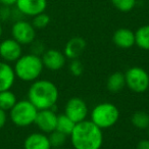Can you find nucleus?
Masks as SVG:
<instances>
[{
    "instance_id": "obj_18",
    "label": "nucleus",
    "mask_w": 149,
    "mask_h": 149,
    "mask_svg": "<svg viewBox=\"0 0 149 149\" xmlns=\"http://www.w3.org/2000/svg\"><path fill=\"white\" fill-rule=\"evenodd\" d=\"M135 45L142 50H149V25L142 26L135 32Z\"/></svg>"
},
{
    "instance_id": "obj_21",
    "label": "nucleus",
    "mask_w": 149,
    "mask_h": 149,
    "mask_svg": "<svg viewBox=\"0 0 149 149\" xmlns=\"http://www.w3.org/2000/svg\"><path fill=\"white\" fill-rule=\"evenodd\" d=\"M17 102V96L11 90L0 92V108L5 111H9Z\"/></svg>"
},
{
    "instance_id": "obj_24",
    "label": "nucleus",
    "mask_w": 149,
    "mask_h": 149,
    "mask_svg": "<svg viewBox=\"0 0 149 149\" xmlns=\"http://www.w3.org/2000/svg\"><path fill=\"white\" fill-rule=\"evenodd\" d=\"M50 24V17L45 13H39V15L33 17L32 25L34 26L36 30H42L45 29L48 25Z\"/></svg>"
},
{
    "instance_id": "obj_5",
    "label": "nucleus",
    "mask_w": 149,
    "mask_h": 149,
    "mask_svg": "<svg viewBox=\"0 0 149 149\" xmlns=\"http://www.w3.org/2000/svg\"><path fill=\"white\" fill-rule=\"evenodd\" d=\"M38 109L28 99L17 101L9 110V118L13 125L19 128H26L35 123Z\"/></svg>"
},
{
    "instance_id": "obj_29",
    "label": "nucleus",
    "mask_w": 149,
    "mask_h": 149,
    "mask_svg": "<svg viewBox=\"0 0 149 149\" xmlns=\"http://www.w3.org/2000/svg\"><path fill=\"white\" fill-rule=\"evenodd\" d=\"M136 149H149V139H142L139 141Z\"/></svg>"
},
{
    "instance_id": "obj_2",
    "label": "nucleus",
    "mask_w": 149,
    "mask_h": 149,
    "mask_svg": "<svg viewBox=\"0 0 149 149\" xmlns=\"http://www.w3.org/2000/svg\"><path fill=\"white\" fill-rule=\"evenodd\" d=\"M59 97L58 88L49 80L38 79L32 82L28 90V100L36 106L38 110L52 109Z\"/></svg>"
},
{
    "instance_id": "obj_15",
    "label": "nucleus",
    "mask_w": 149,
    "mask_h": 149,
    "mask_svg": "<svg viewBox=\"0 0 149 149\" xmlns=\"http://www.w3.org/2000/svg\"><path fill=\"white\" fill-rule=\"evenodd\" d=\"M17 79L13 68L5 61H0V92L10 90Z\"/></svg>"
},
{
    "instance_id": "obj_6",
    "label": "nucleus",
    "mask_w": 149,
    "mask_h": 149,
    "mask_svg": "<svg viewBox=\"0 0 149 149\" xmlns=\"http://www.w3.org/2000/svg\"><path fill=\"white\" fill-rule=\"evenodd\" d=\"M126 86L134 93H144L149 88V74L141 66H132L125 72Z\"/></svg>"
},
{
    "instance_id": "obj_3",
    "label": "nucleus",
    "mask_w": 149,
    "mask_h": 149,
    "mask_svg": "<svg viewBox=\"0 0 149 149\" xmlns=\"http://www.w3.org/2000/svg\"><path fill=\"white\" fill-rule=\"evenodd\" d=\"M13 70L17 79L24 82H34L41 76L44 65L41 56L28 53L22 55L15 61Z\"/></svg>"
},
{
    "instance_id": "obj_10",
    "label": "nucleus",
    "mask_w": 149,
    "mask_h": 149,
    "mask_svg": "<svg viewBox=\"0 0 149 149\" xmlns=\"http://www.w3.org/2000/svg\"><path fill=\"white\" fill-rule=\"evenodd\" d=\"M42 62L45 68L51 72H57L65 65L66 57L63 52L58 49H47L41 55Z\"/></svg>"
},
{
    "instance_id": "obj_12",
    "label": "nucleus",
    "mask_w": 149,
    "mask_h": 149,
    "mask_svg": "<svg viewBox=\"0 0 149 149\" xmlns=\"http://www.w3.org/2000/svg\"><path fill=\"white\" fill-rule=\"evenodd\" d=\"M25 17H35L45 13L47 0H17L15 5Z\"/></svg>"
},
{
    "instance_id": "obj_20",
    "label": "nucleus",
    "mask_w": 149,
    "mask_h": 149,
    "mask_svg": "<svg viewBox=\"0 0 149 149\" xmlns=\"http://www.w3.org/2000/svg\"><path fill=\"white\" fill-rule=\"evenodd\" d=\"M131 123L136 129L146 130L149 127V113L143 110L134 112L131 116Z\"/></svg>"
},
{
    "instance_id": "obj_25",
    "label": "nucleus",
    "mask_w": 149,
    "mask_h": 149,
    "mask_svg": "<svg viewBox=\"0 0 149 149\" xmlns=\"http://www.w3.org/2000/svg\"><path fill=\"white\" fill-rule=\"evenodd\" d=\"M68 68H70V74H72V76H74V77H80L84 72V65L78 58L77 59H72V61H70Z\"/></svg>"
},
{
    "instance_id": "obj_22",
    "label": "nucleus",
    "mask_w": 149,
    "mask_h": 149,
    "mask_svg": "<svg viewBox=\"0 0 149 149\" xmlns=\"http://www.w3.org/2000/svg\"><path fill=\"white\" fill-rule=\"evenodd\" d=\"M48 139H49L51 148H61L65 144L68 136L59 131L54 130L48 134Z\"/></svg>"
},
{
    "instance_id": "obj_19",
    "label": "nucleus",
    "mask_w": 149,
    "mask_h": 149,
    "mask_svg": "<svg viewBox=\"0 0 149 149\" xmlns=\"http://www.w3.org/2000/svg\"><path fill=\"white\" fill-rule=\"evenodd\" d=\"M74 127H76V123L70 120L68 116H65L64 113L57 114V122H56L55 130L59 131L68 137H70L72 131H74Z\"/></svg>"
},
{
    "instance_id": "obj_27",
    "label": "nucleus",
    "mask_w": 149,
    "mask_h": 149,
    "mask_svg": "<svg viewBox=\"0 0 149 149\" xmlns=\"http://www.w3.org/2000/svg\"><path fill=\"white\" fill-rule=\"evenodd\" d=\"M13 6H5L1 5L0 7V21L6 22L11 19V13H13Z\"/></svg>"
},
{
    "instance_id": "obj_26",
    "label": "nucleus",
    "mask_w": 149,
    "mask_h": 149,
    "mask_svg": "<svg viewBox=\"0 0 149 149\" xmlns=\"http://www.w3.org/2000/svg\"><path fill=\"white\" fill-rule=\"evenodd\" d=\"M30 45H32V47H31V50H32V52L31 53H33V54H36V55H39V56H41L42 54L45 52V45H44V43L43 42H41V41H34L32 44H30Z\"/></svg>"
},
{
    "instance_id": "obj_8",
    "label": "nucleus",
    "mask_w": 149,
    "mask_h": 149,
    "mask_svg": "<svg viewBox=\"0 0 149 149\" xmlns=\"http://www.w3.org/2000/svg\"><path fill=\"white\" fill-rule=\"evenodd\" d=\"M88 112L89 109L87 103L80 97H72L68 99L64 106V114L74 120L76 124L85 120Z\"/></svg>"
},
{
    "instance_id": "obj_13",
    "label": "nucleus",
    "mask_w": 149,
    "mask_h": 149,
    "mask_svg": "<svg viewBox=\"0 0 149 149\" xmlns=\"http://www.w3.org/2000/svg\"><path fill=\"white\" fill-rule=\"evenodd\" d=\"M86 46H87V43H86L85 39L80 37V36H77V37L72 38L66 42L63 49V53L68 59H77L85 51Z\"/></svg>"
},
{
    "instance_id": "obj_30",
    "label": "nucleus",
    "mask_w": 149,
    "mask_h": 149,
    "mask_svg": "<svg viewBox=\"0 0 149 149\" xmlns=\"http://www.w3.org/2000/svg\"><path fill=\"white\" fill-rule=\"evenodd\" d=\"M17 0H0V4L5 6H15Z\"/></svg>"
},
{
    "instance_id": "obj_33",
    "label": "nucleus",
    "mask_w": 149,
    "mask_h": 149,
    "mask_svg": "<svg viewBox=\"0 0 149 149\" xmlns=\"http://www.w3.org/2000/svg\"><path fill=\"white\" fill-rule=\"evenodd\" d=\"M147 130H148V134H149V127H148V129H147Z\"/></svg>"
},
{
    "instance_id": "obj_14",
    "label": "nucleus",
    "mask_w": 149,
    "mask_h": 149,
    "mask_svg": "<svg viewBox=\"0 0 149 149\" xmlns=\"http://www.w3.org/2000/svg\"><path fill=\"white\" fill-rule=\"evenodd\" d=\"M112 41L114 45L122 49H129L135 45V32L128 28H120L113 33Z\"/></svg>"
},
{
    "instance_id": "obj_16",
    "label": "nucleus",
    "mask_w": 149,
    "mask_h": 149,
    "mask_svg": "<svg viewBox=\"0 0 149 149\" xmlns=\"http://www.w3.org/2000/svg\"><path fill=\"white\" fill-rule=\"evenodd\" d=\"M24 149H51V145L47 135L42 132H35L25 139Z\"/></svg>"
},
{
    "instance_id": "obj_1",
    "label": "nucleus",
    "mask_w": 149,
    "mask_h": 149,
    "mask_svg": "<svg viewBox=\"0 0 149 149\" xmlns=\"http://www.w3.org/2000/svg\"><path fill=\"white\" fill-rule=\"evenodd\" d=\"M74 149H100L103 144V133L91 120L76 124L70 136Z\"/></svg>"
},
{
    "instance_id": "obj_9",
    "label": "nucleus",
    "mask_w": 149,
    "mask_h": 149,
    "mask_svg": "<svg viewBox=\"0 0 149 149\" xmlns=\"http://www.w3.org/2000/svg\"><path fill=\"white\" fill-rule=\"evenodd\" d=\"M23 55V48L13 38L0 42V57L5 62H15Z\"/></svg>"
},
{
    "instance_id": "obj_17",
    "label": "nucleus",
    "mask_w": 149,
    "mask_h": 149,
    "mask_svg": "<svg viewBox=\"0 0 149 149\" xmlns=\"http://www.w3.org/2000/svg\"><path fill=\"white\" fill-rule=\"evenodd\" d=\"M126 87L125 74L120 72H114L109 74L106 80V88L111 93H118Z\"/></svg>"
},
{
    "instance_id": "obj_32",
    "label": "nucleus",
    "mask_w": 149,
    "mask_h": 149,
    "mask_svg": "<svg viewBox=\"0 0 149 149\" xmlns=\"http://www.w3.org/2000/svg\"><path fill=\"white\" fill-rule=\"evenodd\" d=\"M51 149H62V148H51Z\"/></svg>"
},
{
    "instance_id": "obj_4",
    "label": "nucleus",
    "mask_w": 149,
    "mask_h": 149,
    "mask_svg": "<svg viewBox=\"0 0 149 149\" xmlns=\"http://www.w3.org/2000/svg\"><path fill=\"white\" fill-rule=\"evenodd\" d=\"M91 120L101 130L113 127L120 118V109L110 102H101L91 111Z\"/></svg>"
},
{
    "instance_id": "obj_7",
    "label": "nucleus",
    "mask_w": 149,
    "mask_h": 149,
    "mask_svg": "<svg viewBox=\"0 0 149 149\" xmlns=\"http://www.w3.org/2000/svg\"><path fill=\"white\" fill-rule=\"evenodd\" d=\"M11 36L22 46L30 45L36 40V29L32 23L19 19L13 23L11 27Z\"/></svg>"
},
{
    "instance_id": "obj_31",
    "label": "nucleus",
    "mask_w": 149,
    "mask_h": 149,
    "mask_svg": "<svg viewBox=\"0 0 149 149\" xmlns=\"http://www.w3.org/2000/svg\"><path fill=\"white\" fill-rule=\"evenodd\" d=\"M2 34H3V28L1 26V24H0V38L2 37Z\"/></svg>"
},
{
    "instance_id": "obj_28",
    "label": "nucleus",
    "mask_w": 149,
    "mask_h": 149,
    "mask_svg": "<svg viewBox=\"0 0 149 149\" xmlns=\"http://www.w3.org/2000/svg\"><path fill=\"white\" fill-rule=\"evenodd\" d=\"M7 122V113L5 110L0 108V129H2L3 127L6 125Z\"/></svg>"
},
{
    "instance_id": "obj_11",
    "label": "nucleus",
    "mask_w": 149,
    "mask_h": 149,
    "mask_svg": "<svg viewBox=\"0 0 149 149\" xmlns=\"http://www.w3.org/2000/svg\"><path fill=\"white\" fill-rule=\"evenodd\" d=\"M56 122H57V114L53 109H41L38 110L34 124L37 126L40 132L49 134L56 129Z\"/></svg>"
},
{
    "instance_id": "obj_23",
    "label": "nucleus",
    "mask_w": 149,
    "mask_h": 149,
    "mask_svg": "<svg viewBox=\"0 0 149 149\" xmlns=\"http://www.w3.org/2000/svg\"><path fill=\"white\" fill-rule=\"evenodd\" d=\"M114 7L122 13H129L136 6L137 0H110Z\"/></svg>"
}]
</instances>
